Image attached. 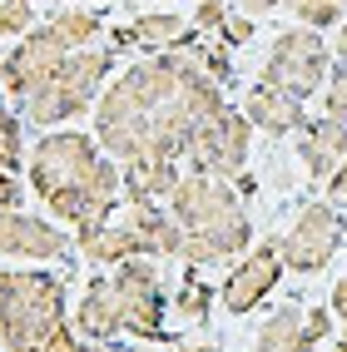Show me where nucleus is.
Returning a JSON list of instances; mask_svg holds the SVG:
<instances>
[{
    "label": "nucleus",
    "instance_id": "9",
    "mask_svg": "<svg viewBox=\"0 0 347 352\" xmlns=\"http://www.w3.org/2000/svg\"><path fill=\"white\" fill-rule=\"evenodd\" d=\"M0 258H25V263H69L75 233H65L55 219L25 214V208H0Z\"/></svg>",
    "mask_w": 347,
    "mask_h": 352
},
{
    "label": "nucleus",
    "instance_id": "36",
    "mask_svg": "<svg viewBox=\"0 0 347 352\" xmlns=\"http://www.w3.org/2000/svg\"><path fill=\"white\" fill-rule=\"evenodd\" d=\"M337 233H342V248H347V214H337Z\"/></svg>",
    "mask_w": 347,
    "mask_h": 352
},
{
    "label": "nucleus",
    "instance_id": "13",
    "mask_svg": "<svg viewBox=\"0 0 347 352\" xmlns=\"http://www.w3.org/2000/svg\"><path fill=\"white\" fill-rule=\"evenodd\" d=\"M243 120L258 129V134H268V139H298L303 134V124L313 120V114H303V104L298 100H288V95H278V89H268V85H258L253 80L248 89H243Z\"/></svg>",
    "mask_w": 347,
    "mask_h": 352
},
{
    "label": "nucleus",
    "instance_id": "2",
    "mask_svg": "<svg viewBox=\"0 0 347 352\" xmlns=\"http://www.w3.org/2000/svg\"><path fill=\"white\" fill-rule=\"evenodd\" d=\"M164 208L179 219V228L189 239L208 243L223 263H238L253 248V219H248V204L238 194V184H223V179H208V174L189 169Z\"/></svg>",
    "mask_w": 347,
    "mask_h": 352
},
{
    "label": "nucleus",
    "instance_id": "31",
    "mask_svg": "<svg viewBox=\"0 0 347 352\" xmlns=\"http://www.w3.org/2000/svg\"><path fill=\"white\" fill-rule=\"evenodd\" d=\"M219 40L228 45V50H238V45H248V40H253V20H248V15H234V20H228V30H223Z\"/></svg>",
    "mask_w": 347,
    "mask_h": 352
},
{
    "label": "nucleus",
    "instance_id": "24",
    "mask_svg": "<svg viewBox=\"0 0 347 352\" xmlns=\"http://www.w3.org/2000/svg\"><path fill=\"white\" fill-rule=\"evenodd\" d=\"M234 15H238L234 0H199V10H194V30H203V35H223Z\"/></svg>",
    "mask_w": 347,
    "mask_h": 352
},
{
    "label": "nucleus",
    "instance_id": "41",
    "mask_svg": "<svg viewBox=\"0 0 347 352\" xmlns=\"http://www.w3.org/2000/svg\"><path fill=\"white\" fill-rule=\"evenodd\" d=\"M248 352H253V347H248Z\"/></svg>",
    "mask_w": 347,
    "mask_h": 352
},
{
    "label": "nucleus",
    "instance_id": "40",
    "mask_svg": "<svg viewBox=\"0 0 347 352\" xmlns=\"http://www.w3.org/2000/svg\"><path fill=\"white\" fill-rule=\"evenodd\" d=\"M342 338H347V327H342Z\"/></svg>",
    "mask_w": 347,
    "mask_h": 352
},
{
    "label": "nucleus",
    "instance_id": "37",
    "mask_svg": "<svg viewBox=\"0 0 347 352\" xmlns=\"http://www.w3.org/2000/svg\"><path fill=\"white\" fill-rule=\"evenodd\" d=\"M333 352H347V338H337V347H333Z\"/></svg>",
    "mask_w": 347,
    "mask_h": 352
},
{
    "label": "nucleus",
    "instance_id": "10",
    "mask_svg": "<svg viewBox=\"0 0 347 352\" xmlns=\"http://www.w3.org/2000/svg\"><path fill=\"white\" fill-rule=\"evenodd\" d=\"M278 283H283V253H278V239H263V243H253L238 263L228 268L223 288H219V302H223V313L248 318Z\"/></svg>",
    "mask_w": 347,
    "mask_h": 352
},
{
    "label": "nucleus",
    "instance_id": "14",
    "mask_svg": "<svg viewBox=\"0 0 347 352\" xmlns=\"http://www.w3.org/2000/svg\"><path fill=\"white\" fill-rule=\"evenodd\" d=\"M69 322H75V333L85 342H114L124 333V322H120V302H114V283H109V273H95L85 283L80 302L69 308Z\"/></svg>",
    "mask_w": 347,
    "mask_h": 352
},
{
    "label": "nucleus",
    "instance_id": "17",
    "mask_svg": "<svg viewBox=\"0 0 347 352\" xmlns=\"http://www.w3.org/2000/svg\"><path fill=\"white\" fill-rule=\"evenodd\" d=\"M40 25L50 30L69 55H75V50L100 45V35H104V10H95V6H55V10L40 15Z\"/></svg>",
    "mask_w": 347,
    "mask_h": 352
},
{
    "label": "nucleus",
    "instance_id": "6",
    "mask_svg": "<svg viewBox=\"0 0 347 352\" xmlns=\"http://www.w3.org/2000/svg\"><path fill=\"white\" fill-rule=\"evenodd\" d=\"M114 302H120V322L124 333L139 342H164V283H159V263L154 258H124L120 268H109Z\"/></svg>",
    "mask_w": 347,
    "mask_h": 352
},
{
    "label": "nucleus",
    "instance_id": "28",
    "mask_svg": "<svg viewBox=\"0 0 347 352\" xmlns=\"http://www.w3.org/2000/svg\"><path fill=\"white\" fill-rule=\"evenodd\" d=\"M40 352H109V347H104V342H85V338L75 333V322H69L65 333H60V338H50Z\"/></svg>",
    "mask_w": 347,
    "mask_h": 352
},
{
    "label": "nucleus",
    "instance_id": "16",
    "mask_svg": "<svg viewBox=\"0 0 347 352\" xmlns=\"http://www.w3.org/2000/svg\"><path fill=\"white\" fill-rule=\"evenodd\" d=\"M120 169H124V204H169V194L183 179L174 159H134Z\"/></svg>",
    "mask_w": 347,
    "mask_h": 352
},
{
    "label": "nucleus",
    "instance_id": "26",
    "mask_svg": "<svg viewBox=\"0 0 347 352\" xmlns=\"http://www.w3.org/2000/svg\"><path fill=\"white\" fill-rule=\"evenodd\" d=\"M199 50H203V65H208V75H214L223 89L234 85V50H228L223 40H203Z\"/></svg>",
    "mask_w": 347,
    "mask_h": 352
},
{
    "label": "nucleus",
    "instance_id": "15",
    "mask_svg": "<svg viewBox=\"0 0 347 352\" xmlns=\"http://www.w3.org/2000/svg\"><path fill=\"white\" fill-rule=\"evenodd\" d=\"M342 159H347V124L328 120V114L308 120L303 134H298V164H303L308 184H328Z\"/></svg>",
    "mask_w": 347,
    "mask_h": 352
},
{
    "label": "nucleus",
    "instance_id": "12",
    "mask_svg": "<svg viewBox=\"0 0 347 352\" xmlns=\"http://www.w3.org/2000/svg\"><path fill=\"white\" fill-rule=\"evenodd\" d=\"M120 223L134 243V258H183V243L189 233L179 228V219L169 214L164 204H124L120 208Z\"/></svg>",
    "mask_w": 347,
    "mask_h": 352
},
{
    "label": "nucleus",
    "instance_id": "4",
    "mask_svg": "<svg viewBox=\"0 0 347 352\" xmlns=\"http://www.w3.org/2000/svg\"><path fill=\"white\" fill-rule=\"evenodd\" d=\"M114 55L109 45H89V50H75L65 65H60V75L55 80H45L35 95L20 100V120L35 124L40 134L45 129H60L69 120H80L85 109H95V100L104 95V85L114 75Z\"/></svg>",
    "mask_w": 347,
    "mask_h": 352
},
{
    "label": "nucleus",
    "instance_id": "19",
    "mask_svg": "<svg viewBox=\"0 0 347 352\" xmlns=\"http://www.w3.org/2000/svg\"><path fill=\"white\" fill-rule=\"evenodd\" d=\"M253 352H317L308 342V327H303V308H293V302H283V308H273L258 327V338H253Z\"/></svg>",
    "mask_w": 347,
    "mask_h": 352
},
{
    "label": "nucleus",
    "instance_id": "39",
    "mask_svg": "<svg viewBox=\"0 0 347 352\" xmlns=\"http://www.w3.org/2000/svg\"><path fill=\"white\" fill-rule=\"evenodd\" d=\"M0 278H5V268H0Z\"/></svg>",
    "mask_w": 347,
    "mask_h": 352
},
{
    "label": "nucleus",
    "instance_id": "22",
    "mask_svg": "<svg viewBox=\"0 0 347 352\" xmlns=\"http://www.w3.org/2000/svg\"><path fill=\"white\" fill-rule=\"evenodd\" d=\"M288 10L303 30H333L347 20V0H293Z\"/></svg>",
    "mask_w": 347,
    "mask_h": 352
},
{
    "label": "nucleus",
    "instance_id": "35",
    "mask_svg": "<svg viewBox=\"0 0 347 352\" xmlns=\"http://www.w3.org/2000/svg\"><path fill=\"white\" fill-rule=\"evenodd\" d=\"M60 6H95L100 10V6H109V0H60Z\"/></svg>",
    "mask_w": 347,
    "mask_h": 352
},
{
    "label": "nucleus",
    "instance_id": "1",
    "mask_svg": "<svg viewBox=\"0 0 347 352\" xmlns=\"http://www.w3.org/2000/svg\"><path fill=\"white\" fill-rule=\"evenodd\" d=\"M30 194L50 208L55 223L89 228L120 214L124 204V169L120 159H109L100 149L95 134L85 129H45L30 144L25 164Z\"/></svg>",
    "mask_w": 347,
    "mask_h": 352
},
{
    "label": "nucleus",
    "instance_id": "38",
    "mask_svg": "<svg viewBox=\"0 0 347 352\" xmlns=\"http://www.w3.org/2000/svg\"><path fill=\"white\" fill-rule=\"evenodd\" d=\"M134 6H149V0H134Z\"/></svg>",
    "mask_w": 347,
    "mask_h": 352
},
{
    "label": "nucleus",
    "instance_id": "18",
    "mask_svg": "<svg viewBox=\"0 0 347 352\" xmlns=\"http://www.w3.org/2000/svg\"><path fill=\"white\" fill-rule=\"evenodd\" d=\"M75 248L85 253L89 268H120L124 258H134V243L120 223V214L104 219V223H89V228H75Z\"/></svg>",
    "mask_w": 347,
    "mask_h": 352
},
{
    "label": "nucleus",
    "instance_id": "30",
    "mask_svg": "<svg viewBox=\"0 0 347 352\" xmlns=\"http://www.w3.org/2000/svg\"><path fill=\"white\" fill-rule=\"evenodd\" d=\"M25 184H20V174H0V208H20L25 204Z\"/></svg>",
    "mask_w": 347,
    "mask_h": 352
},
{
    "label": "nucleus",
    "instance_id": "3",
    "mask_svg": "<svg viewBox=\"0 0 347 352\" xmlns=\"http://www.w3.org/2000/svg\"><path fill=\"white\" fill-rule=\"evenodd\" d=\"M69 327V288L60 273L0 278V352H40Z\"/></svg>",
    "mask_w": 347,
    "mask_h": 352
},
{
    "label": "nucleus",
    "instance_id": "27",
    "mask_svg": "<svg viewBox=\"0 0 347 352\" xmlns=\"http://www.w3.org/2000/svg\"><path fill=\"white\" fill-rule=\"evenodd\" d=\"M333 308H303V327H308V342L313 347H322V342H328L333 338Z\"/></svg>",
    "mask_w": 347,
    "mask_h": 352
},
{
    "label": "nucleus",
    "instance_id": "29",
    "mask_svg": "<svg viewBox=\"0 0 347 352\" xmlns=\"http://www.w3.org/2000/svg\"><path fill=\"white\" fill-rule=\"evenodd\" d=\"M322 189H328V204L337 208V214H347V159H342L337 169H333V179L322 184Z\"/></svg>",
    "mask_w": 347,
    "mask_h": 352
},
{
    "label": "nucleus",
    "instance_id": "25",
    "mask_svg": "<svg viewBox=\"0 0 347 352\" xmlns=\"http://www.w3.org/2000/svg\"><path fill=\"white\" fill-rule=\"evenodd\" d=\"M322 114L337 120V124H347V69L342 65H333L328 85H322Z\"/></svg>",
    "mask_w": 347,
    "mask_h": 352
},
{
    "label": "nucleus",
    "instance_id": "11",
    "mask_svg": "<svg viewBox=\"0 0 347 352\" xmlns=\"http://www.w3.org/2000/svg\"><path fill=\"white\" fill-rule=\"evenodd\" d=\"M65 60H69V50L45 25H35L25 40H15L5 50V60H0V85H5L10 100H25V95H35L45 80L60 75Z\"/></svg>",
    "mask_w": 347,
    "mask_h": 352
},
{
    "label": "nucleus",
    "instance_id": "32",
    "mask_svg": "<svg viewBox=\"0 0 347 352\" xmlns=\"http://www.w3.org/2000/svg\"><path fill=\"white\" fill-rule=\"evenodd\" d=\"M238 6V15H248V20H263V15H273V10H288L293 0H234Z\"/></svg>",
    "mask_w": 347,
    "mask_h": 352
},
{
    "label": "nucleus",
    "instance_id": "34",
    "mask_svg": "<svg viewBox=\"0 0 347 352\" xmlns=\"http://www.w3.org/2000/svg\"><path fill=\"white\" fill-rule=\"evenodd\" d=\"M333 65H342V69H347V20H342L337 35H333Z\"/></svg>",
    "mask_w": 347,
    "mask_h": 352
},
{
    "label": "nucleus",
    "instance_id": "8",
    "mask_svg": "<svg viewBox=\"0 0 347 352\" xmlns=\"http://www.w3.org/2000/svg\"><path fill=\"white\" fill-rule=\"evenodd\" d=\"M342 233H337V208L328 199H313L298 208L288 233H278V253H283L288 273H322L337 258Z\"/></svg>",
    "mask_w": 347,
    "mask_h": 352
},
{
    "label": "nucleus",
    "instance_id": "21",
    "mask_svg": "<svg viewBox=\"0 0 347 352\" xmlns=\"http://www.w3.org/2000/svg\"><path fill=\"white\" fill-rule=\"evenodd\" d=\"M174 313H179L183 322H203L208 313H214V288H208L203 268H183L179 293H174Z\"/></svg>",
    "mask_w": 347,
    "mask_h": 352
},
{
    "label": "nucleus",
    "instance_id": "7",
    "mask_svg": "<svg viewBox=\"0 0 347 352\" xmlns=\"http://www.w3.org/2000/svg\"><path fill=\"white\" fill-rule=\"evenodd\" d=\"M248 144H253V124L243 120V109L228 104L208 124H199L194 144H189V169L223 179V184H243L248 179Z\"/></svg>",
    "mask_w": 347,
    "mask_h": 352
},
{
    "label": "nucleus",
    "instance_id": "33",
    "mask_svg": "<svg viewBox=\"0 0 347 352\" xmlns=\"http://www.w3.org/2000/svg\"><path fill=\"white\" fill-rule=\"evenodd\" d=\"M328 308H333V318L347 327V278H337V283H333V293H328Z\"/></svg>",
    "mask_w": 347,
    "mask_h": 352
},
{
    "label": "nucleus",
    "instance_id": "23",
    "mask_svg": "<svg viewBox=\"0 0 347 352\" xmlns=\"http://www.w3.org/2000/svg\"><path fill=\"white\" fill-rule=\"evenodd\" d=\"M40 25L35 0H0V40H25Z\"/></svg>",
    "mask_w": 347,
    "mask_h": 352
},
{
    "label": "nucleus",
    "instance_id": "5",
    "mask_svg": "<svg viewBox=\"0 0 347 352\" xmlns=\"http://www.w3.org/2000/svg\"><path fill=\"white\" fill-rule=\"evenodd\" d=\"M328 75H333V45H322L317 30L293 25L283 35H273L268 55H263V69H258V85L308 104L317 89L328 85Z\"/></svg>",
    "mask_w": 347,
    "mask_h": 352
},
{
    "label": "nucleus",
    "instance_id": "20",
    "mask_svg": "<svg viewBox=\"0 0 347 352\" xmlns=\"http://www.w3.org/2000/svg\"><path fill=\"white\" fill-rule=\"evenodd\" d=\"M129 30H134V50L144 45V50H169V45H179L183 35H189V20H183L179 10H144V15H134L129 20Z\"/></svg>",
    "mask_w": 347,
    "mask_h": 352
}]
</instances>
